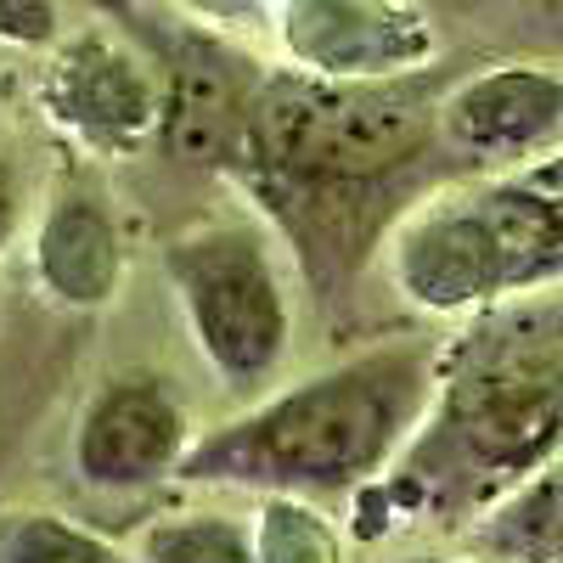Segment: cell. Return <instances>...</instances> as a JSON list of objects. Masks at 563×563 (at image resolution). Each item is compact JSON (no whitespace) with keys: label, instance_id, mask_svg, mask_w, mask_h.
<instances>
[{"label":"cell","instance_id":"obj_1","mask_svg":"<svg viewBox=\"0 0 563 563\" xmlns=\"http://www.w3.org/2000/svg\"><path fill=\"white\" fill-rule=\"evenodd\" d=\"M563 456V299H507L440 350L434 395L395 456V501L479 519Z\"/></svg>","mask_w":563,"mask_h":563},{"label":"cell","instance_id":"obj_2","mask_svg":"<svg viewBox=\"0 0 563 563\" xmlns=\"http://www.w3.org/2000/svg\"><path fill=\"white\" fill-rule=\"evenodd\" d=\"M440 350L395 339L350 355L316 378L282 389L238 422L180 451L175 474L186 485H249L282 496L355 490L395 467L434 395Z\"/></svg>","mask_w":563,"mask_h":563},{"label":"cell","instance_id":"obj_3","mask_svg":"<svg viewBox=\"0 0 563 563\" xmlns=\"http://www.w3.org/2000/svg\"><path fill=\"white\" fill-rule=\"evenodd\" d=\"M389 282L422 316H474L563 288V209L512 169L440 186L395 225Z\"/></svg>","mask_w":563,"mask_h":563},{"label":"cell","instance_id":"obj_4","mask_svg":"<svg viewBox=\"0 0 563 563\" xmlns=\"http://www.w3.org/2000/svg\"><path fill=\"white\" fill-rule=\"evenodd\" d=\"M440 97L422 79H321L276 74L249 97V153L294 186H372L434 147Z\"/></svg>","mask_w":563,"mask_h":563},{"label":"cell","instance_id":"obj_5","mask_svg":"<svg viewBox=\"0 0 563 563\" xmlns=\"http://www.w3.org/2000/svg\"><path fill=\"white\" fill-rule=\"evenodd\" d=\"M164 271L180 294L186 321H192L203 361L238 389L265 384L276 361L288 355L294 316L260 231L243 220L180 231L164 249Z\"/></svg>","mask_w":563,"mask_h":563},{"label":"cell","instance_id":"obj_6","mask_svg":"<svg viewBox=\"0 0 563 563\" xmlns=\"http://www.w3.org/2000/svg\"><path fill=\"white\" fill-rule=\"evenodd\" d=\"M276 34L288 63L321 79H395L440 52L411 0H276Z\"/></svg>","mask_w":563,"mask_h":563},{"label":"cell","instance_id":"obj_7","mask_svg":"<svg viewBox=\"0 0 563 563\" xmlns=\"http://www.w3.org/2000/svg\"><path fill=\"white\" fill-rule=\"evenodd\" d=\"M440 141L474 164L519 169L563 141V68L558 63H496L456 79L440 108Z\"/></svg>","mask_w":563,"mask_h":563},{"label":"cell","instance_id":"obj_8","mask_svg":"<svg viewBox=\"0 0 563 563\" xmlns=\"http://www.w3.org/2000/svg\"><path fill=\"white\" fill-rule=\"evenodd\" d=\"M40 102L63 130H74L97 153H130L141 135L158 130L164 90L153 85L124 40L113 34H74L52 52V68L40 79Z\"/></svg>","mask_w":563,"mask_h":563},{"label":"cell","instance_id":"obj_9","mask_svg":"<svg viewBox=\"0 0 563 563\" xmlns=\"http://www.w3.org/2000/svg\"><path fill=\"white\" fill-rule=\"evenodd\" d=\"M186 411L158 378H119L85 406L74 434V467L90 490H147L175 474Z\"/></svg>","mask_w":563,"mask_h":563},{"label":"cell","instance_id":"obj_10","mask_svg":"<svg viewBox=\"0 0 563 563\" xmlns=\"http://www.w3.org/2000/svg\"><path fill=\"white\" fill-rule=\"evenodd\" d=\"M249 97L238 68L214 45H186L164 90V147L192 164H238L249 153Z\"/></svg>","mask_w":563,"mask_h":563},{"label":"cell","instance_id":"obj_11","mask_svg":"<svg viewBox=\"0 0 563 563\" xmlns=\"http://www.w3.org/2000/svg\"><path fill=\"white\" fill-rule=\"evenodd\" d=\"M34 276L40 288L68 310H102L119 294L124 276V249L119 225L97 198H63L40 220L34 238Z\"/></svg>","mask_w":563,"mask_h":563},{"label":"cell","instance_id":"obj_12","mask_svg":"<svg viewBox=\"0 0 563 563\" xmlns=\"http://www.w3.org/2000/svg\"><path fill=\"white\" fill-rule=\"evenodd\" d=\"M485 541L507 563H563V456L490 507Z\"/></svg>","mask_w":563,"mask_h":563},{"label":"cell","instance_id":"obj_13","mask_svg":"<svg viewBox=\"0 0 563 563\" xmlns=\"http://www.w3.org/2000/svg\"><path fill=\"white\" fill-rule=\"evenodd\" d=\"M249 536H254V563H344V541L333 519L310 496L271 490Z\"/></svg>","mask_w":563,"mask_h":563},{"label":"cell","instance_id":"obj_14","mask_svg":"<svg viewBox=\"0 0 563 563\" xmlns=\"http://www.w3.org/2000/svg\"><path fill=\"white\" fill-rule=\"evenodd\" d=\"M0 563H130L97 530H79L63 512H0Z\"/></svg>","mask_w":563,"mask_h":563},{"label":"cell","instance_id":"obj_15","mask_svg":"<svg viewBox=\"0 0 563 563\" xmlns=\"http://www.w3.org/2000/svg\"><path fill=\"white\" fill-rule=\"evenodd\" d=\"M141 563H254V536L225 512H186L141 536Z\"/></svg>","mask_w":563,"mask_h":563},{"label":"cell","instance_id":"obj_16","mask_svg":"<svg viewBox=\"0 0 563 563\" xmlns=\"http://www.w3.org/2000/svg\"><path fill=\"white\" fill-rule=\"evenodd\" d=\"M57 0H0V45L45 52V45H57Z\"/></svg>","mask_w":563,"mask_h":563},{"label":"cell","instance_id":"obj_17","mask_svg":"<svg viewBox=\"0 0 563 563\" xmlns=\"http://www.w3.org/2000/svg\"><path fill=\"white\" fill-rule=\"evenodd\" d=\"M512 175H519L525 186H536V192H541L547 203H558V209H563V141H558L552 153H541V158L519 164V169H512Z\"/></svg>","mask_w":563,"mask_h":563},{"label":"cell","instance_id":"obj_18","mask_svg":"<svg viewBox=\"0 0 563 563\" xmlns=\"http://www.w3.org/2000/svg\"><path fill=\"white\" fill-rule=\"evenodd\" d=\"M12 225H18V180H12L7 164H0V249L12 243Z\"/></svg>","mask_w":563,"mask_h":563},{"label":"cell","instance_id":"obj_19","mask_svg":"<svg viewBox=\"0 0 563 563\" xmlns=\"http://www.w3.org/2000/svg\"><path fill=\"white\" fill-rule=\"evenodd\" d=\"M395 563H474V558H451V552H406Z\"/></svg>","mask_w":563,"mask_h":563}]
</instances>
